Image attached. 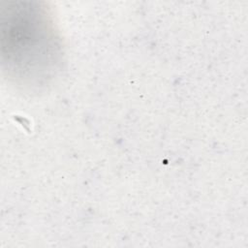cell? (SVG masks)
Returning <instances> with one entry per match:
<instances>
[{
  "label": "cell",
  "instance_id": "obj_1",
  "mask_svg": "<svg viewBox=\"0 0 248 248\" xmlns=\"http://www.w3.org/2000/svg\"><path fill=\"white\" fill-rule=\"evenodd\" d=\"M1 55L4 71L16 84L41 87L60 69L62 47L52 18L42 3H1Z\"/></svg>",
  "mask_w": 248,
  "mask_h": 248
}]
</instances>
